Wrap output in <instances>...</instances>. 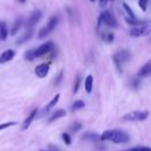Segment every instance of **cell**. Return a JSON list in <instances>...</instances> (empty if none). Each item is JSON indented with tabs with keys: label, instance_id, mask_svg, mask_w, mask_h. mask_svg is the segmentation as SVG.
<instances>
[{
	"label": "cell",
	"instance_id": "obj_14",
	"mask_svg": "<svg viewBox=\"0 0 151 151\" xmlns=\"http://www.w3.org/2000/svg\"><path fill=\"white\" fill-rule=\"evenodd\" d=\"M21 26H22V19H21V18H17V19L14 20L12 27L9 28V34H11V35H15V34L19 32V29L21 28Z\"/></svg>",
	"mask_w": 151,
	"mask_h": 151
},
{
	"label": "cell",
	"instance_id": "obj_1",
	"mask_svg": "<svg viewBox=\"0 0 151 151\" xmlns=\"http://www.w3.org/2000/svg\"><path fill=\"white\" fill-rule=\"evenodd\" d=\"M99 139L100 140H111L117 144H124V143L129 142L130 137L125 131H122V130H106L101 133Z\"/></svg>",
	"mask_w": 151,
	"mask_h": 151
},
{
	"label": "cell",
	"instance_id": "obj_2",
	"mask_svg": "<svg viewBox=\"0 0 151 151\" xmlns=\"http://www.w3.org/2000/svg\"><path fill=\"white\" fill-rule=\"evenodd\" d=\"M130 58H131V53L127 50H120V51H118L113 55V61H114L116 67H117V70H118L119 73L123 72V66H124V64L126 61L130 60Z\"/></svg>",
	"mask_w": 151,
	"mask_h": 151
},
{
	"label": "cell",
	"instance_id": "obj_11",
	"mask_svg": "<svg viewBox=\"0 0 151 151\" xmlns=\"http://www.w3.org/2000/svg\"><path fill=\"white\" fill-rule=\"evenodd\" d=\"M15 55V52L13 50H6L0 54V64H5L9 60H12Z\"/></svg>",
	"mask_w": 151,
	"mask_h": 151
},
{
	"label": "cell",
	"instance_id": "obj_30",
	"mask_svg": "<svg viewBox=\"0 0 151 151\" xmlns=\"http://www.w3.org/2000/svg\"><path fill=\"white\" fill-rule=\"evenodd\" d=\"M61 78H63V71H60V73H59V76H58V78H57V79H55V81H54V85H59V83H60Z\"/></svg>",
	"mask_w": 151,
	"mask_h": 151
},
{
	"label": "cell",
	"instance_id": "obj_22",
	"mask_svg": "<svg viewBox=\"0 0 151 151\" xmlns=\"http://www.w3.org/2000/svg\"><path fill=\"white\" fill-rule=\"evenodd\" d=\"M123 7H124L125 12L127 13V18H131V19H136V15H134V13L132 12L131 7H130V6H129L126 2H123Z\"/></svg>",
	"mask_w": 151,
	"mask_h": 151
},
{
	"label": "cell",
	"instance_id": "obj_21",
	"mask_svg": "<svg viewBox=\"0 0 151 151\" xmlns=\"http://www.w3.org/2000/svg\"><path fill=\"white\" fill-rule=\"evenodd\" d=\"M85 106V103L83 101V100H76L73 104H72V106H71V110L72 111H77V110H80V109H83Z\"/></svg>",
	"mask_w": 151,
	"mask_h": 151
},
{
	"label": "cell",
	"instance_id": "obj_6",
	"mask_svg": "<svg viewBox=\"0 0 151 151\" xmlns=\"http://www.w3.org/2000/svg\"><path fill=\"white\" fill-rule=\"evenodd\" d=\"M53 42L52 41H47V42H44L42 45H40L39 47L34 48V57L35 58H40L42 55H46L47 53H50L52 50H53Z\"/></svg>",
	"mask_w": 151,
	"mask_h": 151
},
{
	"label": "cell",
	"instance_id": "obj_13",
	"mask_svg": "<svg viewBox=\"0 0 151 151\" xmlns=\"http://www.w3.org/2000/svg\"><path fill=\"white\" fill-rule=\"evenodd\" d=\"M151 74V61L149 60L144 66H142V68L138 71V77L140 78H145L149 77Z\"/></svg>",
	"mask_w": 151,
	"mask_h": 151
},
{
	"label": "cell",
	"instance_id": "obj_26",
	"mask_svg": "<svg viewBox=\"0 0 151 151\" xmlns=\"http://www.w3.org/2000/svg\"><path fill=\"white\" fill-rule=\"evenodd\" d=\"M125 151H151V150L147 146H139V147H132V149H129Z\"/></svg>",
	"mask_w": 151,
	"mask_h": 151
},
{
	"label": "cell",
	"instance_id": "obj_12",
	"mask_svg": "<svg viewBox=\"0 0 151 151\" xmlns=\"http://www.w3.org/2000/svg\"><path fill=\"white\" fill-rule=\"evenodd\" d=\"M32 34H33V28L27 29V31H26L21 37H19V38L15 40V44H17V45H22V44H25L26 41H28V40L31 39Z\"/></svg>",
	"mask_w": 151,
	"mask_h": 151
},
{
	"label": "cell",
	"instance_id": "obj_15",
	"mask_svg": "<svg viewBox=\"0 0 151 151\" xmlns=\"http://www.w3.org/2000/svg\"><path fill=\"white\" fill-rule=\"evenodd\" d=\"M64 116H66V111L63 110V109H59V110L54 111V112L51 114V117L48 118V123H52V122H54V120H57V119H59V118H61V117H64Z\"/></svg>",
	"mask_w": 151,
	"mask_h": 151
},
{
	"label": "cell",
	"instance_id": "obj_8",
	"mask_svg": "<svg viewBox=\"0 0 151 151\" xmlns=\"http://www.w3.org/2000/svg\"><path fill=\"white\" fill-rule=\"evenodd\" d=\"M99 18H100V20H101L104 24H106V25L110 26V27H117V25H118V24H117V20L114 19V17L111 14L110 11H104Z\"/></svg>",
	"mask_w": 151,
	"mask_h": 151
},
{
	"label": "cell",
	"instance_id": "obj_31",
	"mask_svg": "<svg viewBox=\"0 0 151 151\" xmlns=\"http://www.w3.org/2000/svg\"><path fill=\"white\" fill-rule=\"evenodd\" d=\"M107 1H109V0H99V5H100V7H104V6L107 4Z\"/></svg>",
	"mask_w": 151,
	"mask_h": 151
},
{
	"label": "cell",
	"instance_id": "obj_27",
	"mask_svg": "<svg viewBox=\"0 0 151 151\" xmlns=\"http://www.w3.org/2000/svg\"><path fill=\"white\" fill-rule=\"evenodd\" d=\"M79 85H80V77H79V76H77V78H76V81H74V87H73V93H76V92H78V90H79Z\"/></svg>",
	"mask_w": 151,
	"mask_h": 151
},
{
	"label": "cell",
	"instance_id": "obj_19",
	"mask_svg": "<svg viewBox=\"0 0 151 151\" xmlns=\"http://www.w3.org/2000/svg\"><path fill=\"white\" fill-rule=\"evenodd\" d=\"M24 58H25V60H28V61H33V60L35 59V57H34V48L27 50V51L25 52V54H24Z\"/></svg>",
	"mask_w": 151,
	"mask_h": 151
},
{
	"label": "cell",
	"instance_id": "obj_24",
	"mask_svg": "<svg viewBox=\"0 0 151 151\" xmlns=\"http://www.w3.org/2000/svg\"><path fill=\"white\" fill-rule=\"evenodd\" d=\"M61 138H63V142H64L66 145H71V137H70L68 133L64 132V133L61 134Z\"/></svg>",
	"mask_w": 151,
	"mask_h": 151
},
{
	"label": "cell",
	"instance_id": "obj_7",
	"mask_svg": "<svg viewBox=\"0 0 151 151\" xmlns=\"http://www.w3.org/2000/svg\"><path fill=\"white\" fill-rule=\"evenodd\" d=\"M149 32H150V25H149V22H147V24H145V25L131 27V29H130V35L138 38V37H143V35L149 34Z\"/></svg>",
	"mask_w": 151,
	"mask_h": 151
},
{
	"label": "cell",
	"instance_id": "obj_33",
	"mask_svg": "<svg viewBox=\"0 0 151 151\" xmlns=\"http://www.w3.org/2000/svg\"><path fill=\"white\" fill-rule=\"evenodd\" d=\"M41 151H55V150H41Z\"/></svg>",
	"mask_w": 151,
	"mask_h": 151
},
{
	"label": "cell",
	"instance_id": "obj_25",
	"mask_svg": "<svg viewBox=\"0 0 151 151\" xmlns=\"http://www.w3.org/2000/svg\"><path fill=\"white\" fill-rule=\"evenodd\" d=\"M17 123L15 122H7V123H2V124H0V131H2V130H5V129H7V127H11V126H14Z\"/></svg>",
	"mask_w": 151,
	"mask_h": 151
},
{
	"label": "cell",
	"instance_id": "obj_10",
	"mask_svg": "<svg viewBox=\"0 0 151 151\" xmlns=\"http://www.w3.org/2000/svg\"><path fill=\"white\" fill-rule=\"evenodd\" d=\"M37 113H38V109H34V110H32V111L29 112V114L27 116V118H26V119L24 120V123H22V127H21V129H22L24 131L29 127V125L32 124V122H33V119L35 118Z\"/></svg>",
	"mask_w": 151,
	"mask_h": 151
},
{
	"label": "cell",
	"instance_id": "obj_28",
	"mask_svg": "<svg viewBox=\"0 0 151 151\" xmlns=\"http://www.w3.org/2000/svg\"><path fill=\"white\" fill-rule=\"evenodd\" d=\"M147 1H149V0H138V5H139V7H140L143 11H146Z\"/></svg>",
	"mask_w": 151,
	"mask_h": 151
},
{
	"label": "cell",
	"instance_id": "obj_29",
	"mask_svg": "<svg viewBox=\"0 0 151 151\" xmlns=\"http://www.w3.org/2000/svg\"><path fill=\"white\" fill-rule=\"evenodd\" d=\"M80 127H81V124H80V123H76V124H73V126L71 127V131L77 132V131L80 130Z\"/></svg>",
	"mask_w": 151,
	"mask_h": 151
},
{
	"label": "cell",
	"instance_id": "obj_9",
	"mask_svg": "<svg viewBox=\"0 0 151 151\" xmlns=\"http://www.w3.org/2000/svg\"><path fill=\"white\" fill-rule=\"evenodd\" d=\"M48 71H50V64H47V63H42L34 68V72H35L37 77H39V78H45L47 76Z\"/></svg>",
	"mask_w": 151,
	"mask_h": 151
},
{
	"label": "cell",
	"instance_id": "obj_20",
	"mask_svg": "<svg viewBox=\"0 0 151 151\" xmlns=\"http://www.w3.org/2000/svg\"><path fill=\"white\" fill-rule=\"evenodd\" d=\"M83 139H90V140L96 142V140L99 139V136L97 133H93V132H86V133L83 134Z\"/></svg>",
	"mask_w": 151,
	"mask_h": 151
},
{
	"label": "cell",
	"instance_id": "obj_23",
	"mask_svg": "<svg viewBox=\"0 0 151 151\" xmlns=\"http://www.w3.org/2000/svg\"><path fill=\"white\" fill-rule=\"evenodd\" d=\"M113 39H114V35H113V33H111V32H106V33H104L103 34V40L105 41V42H112L113 41Z\"/></svg>",
	"mask_w": 151,
	"mask_h": 151
},
{
	"label": "cell",
	"instance_id": "obj_17",
	"mask_svg": "<svg viewBox=\"0 0 151 151\" xmlns=\"http://www.w3.org/2000/svg\"><path fill=\"white\" fill-rule=\"evenodd\" d=\"M85 85V91L87 92V93H91L92 92V87H93V77L90 74V76H87L86 78H85V83H84Z\"/></svg>",
	"mask_w": 151,
	"mask_h": 151
},
{
	"label": "cell",
	"instance_id": "obj_4",
	"mask_svg": "<svg viewBox=\"0 0 151 151\" xmlns=\"http://www.w3.org/2000/svg\"><path fill=\"white\" fill-rule=\"evenodd\" d=\"M149 117V111H132L123 117V120L127 122H142Z\"/></svg>",
	"mask_w": 151,
	"mask_h": 151
},
{
	"label": "cell",
	"instance_id": "obj_16",
	"mask_svg": "<svg viewBox=\"0 0 151 151\" xmlns=\"http://www.w3.org/2000/svg\"><path fill=\"white\" fill-rule=\"evenodd\" d=\"M7 35H8L7 25H6V22H4V21H0V40H1V41L6 40Z\"/></svg>",
	"mask_w": 151,
	"mask_h": 151
},
{
	"label": "cell",
	"instance_id": "obj_3",
	"mask_svg": "<svg viewBox=\"0 0 151 151\" xmlns=\"http://www.w3.org/2000/svg\"><path fill=\"white\" fill-rule=\"evenodd\" d=\"M58 22H59V18H58L57 15L51 17L50 20L47 21V24H46L42 28L39 29V32H38V39H44V38H46V37L57 27Z\"/></svg>",
	"mask_w": 151,
	"mask_h": 151
},
{
	"label": "cell",
	"instance_id": "obj_18",
	"mask_svg": "<svg viewBox=\"0 0 151 151\" xmlns=\"http://www.w3.org/2000/svg\"><path fill=\"white\" fill-rule=\"evenodd\" d=\"M59 98H60V94H55V96L52 98V100H51V101L47 104V106L44 109V113H45V112H47L50 109H52V107H53V106H54V105H55V104L59 101Z\"/></svg>",
	"mask_w": 151,
	"mask_h": 151
},
{
	"label": "cell",
	"instance_id": "obj_34",
	"mask_svg": "<svg viewBox=\"0 0 151 151\" xmlns=\"http://www.w3.org/2000/svg\"><path fill=\"white\" fill-rule=\"evenodd\" d=\"M90 1H91V2H93V1H94V0H90Z\"/></svg>",
	"mask_w": 151,
	"mask_h": 151
},
{
	"label": "cell",
	"instance_id": "obj_32",
	"mask_svg": "<svg viewBox=\"0 0 151 151\" xmlns=\"http://www.w3.org/2000/svg\"><path fill=\"white\" fill-rule=\"evenodd\" d=\"M138 85H139V81H138L137 79H134V80H133V87H134V88H137V87H138Z\"/></svg>",
	"mask_w": 151,
	"mask_h": 151
},
{
	"label": "cell",
	"instance_id": "obj_5",
	"mask_svg": "<svg viewBox=\"0 0 151 151\" xmlns=\"http://www.w3.org/2000/svg\"><path fill=\"white\" fill-rule=\"evenodd\" d=\"M41 15H42V13H41L40 9H34V11L28 15V18H27V20H26V24H25V27H26L27 29L33 28L34 25L41 19Z\"/></svg>",
	"mask_w": 151,
	"mask_h": 151
}]
</instances>
